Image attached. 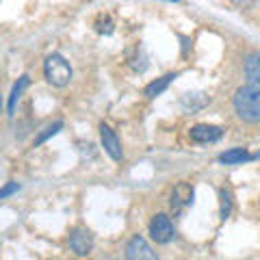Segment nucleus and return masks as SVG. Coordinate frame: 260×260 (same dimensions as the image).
Segmentation results:
<instances>
[{
  "instance_id": "obj_10",
  "label": "nucleus",
  "mask_w": 260,
  "mask_h": 260,
  "mask_svg": "<svg viewBox=\"0 0 260 260\" xmlns=\"http://www.w3.org/2000/svg\"><path fill=\"white\" fill-rule=\"evenodd\" d=\"M174 78H178V74L176 72H169V74H165V76H160V78H156L154 80V83H150L148 87H145V95L148 98H156V95H160L162 91H165V89L169 87V83H172Z\"/></svg>"
},
{
  "instance_id": "obj_14",
  "label": "nucleus",
  "mask_w": 260,
  "mask_h": 260,
  "mask_svg": "<svg viewBox=\"0 0 260 260\" xmlns=\"http://www.w3.org/2000/svg\"><path fill=\"white\" fill-rule=\"evenodd\" d=\"M20 189V184L18 182H9V184H5L3 189H0V200H5V198H9V195H13L15 191Z\"/></svg>"
},
{
  "instance_id": "obj_13",
  "label": "nucleus",
  "mask_w": 260,
  "mask_h": 260,
  "mask_svg": "<svg viewBox=\"0 0 260 260\" xmlns=\"http://www.w3.org/2000/svg\"><path fill=\"white\" fill-rule=\"evenodd\" d=\"M61 128H63V124H61V121H56V124H52V126L44 128V133H42V135H39L37 139H35V145H42V143H44L46 139H50V137H54L56 133H59Z\"/></svg>"
},
{
  "instance_id": "obj_5",
  "label": "nucleus",
  "mask_w": 260,
  "mask_h": 260,
  "mask_svg": "<svg viewBox=\"0 0 260 260\" xmlns=\"http://www.w3.org/2000/svg\"><path fill=\"white\" fill-rule=\"evenodd\" d=\"M126 260H158V256L143 237H133L126 245Z\"/></svg>"
},
{
  "instance_id": "obj_17",
  "label": "nucleus",
  "mask_w": 260,
  "mask_h": 260,
  "mask_svg": "<svg viewBox=\"0 0 260 260\" xmlns=\"http://www.w3.org/2000/svg\"><path fill=\"white\" fill-rule=\"evenodd\" d=\"M172 3H178V0H172Z\"/></svg>"
},
{
  "instance_id": "obj_7",
  "label": "nucleus",
  "mask_w": 260,
  "mask_h": 260,
  "mask_svg": "<svg viewBox=\"0 0 260 260\" xmlns=\"http://www.w3.org/2000/svg\"><path fill=\"white\" fill-rule=\"evenodd\" d=\"M100 139L104 145V152H107L113 160H121V143L117 139V135L113 133L107 124H100Z\"/></svg>"
},
{
  "instance_id": "obj_8",
  "label": "nucleus",
  "mask_w": 260,
  "mask_h": 260,
  "mask_svg": "<svg viewBox=\"0 0 260 260\" xmlns=\"http://www.w3.org/2000/svg\"><path fill=\"white\" fill-rule=\"evenodd\" d=\"M191 200H193V186L191 184L180 182V184L174 186V191H172V206H176V208L186 206V204H191Z\"/></svg>"
},
{
  "instance_id": "obj_1",
  "label": "nucleus",
  "mask_w": 260,
  "mask_h": 260,
  "mask_svg": "<svg viewBox=\"0 0 260 260\" xmlns=\"http://www.w3.org/2000/svg\"><path fill=\"white\" fill-rule=\"evenodd\" d=\"M247 83L237 89L232 107L245 121H260V54H249L245 59Z\"/></svg>"
},
{
  "instance_id": "obj_15",
  "label": "nucleus",
  "mask_w": 260,
  "mask_h": 260,
  "mask_svg": "<svg viewBox=\"0 0 260 260\" xmlns=\"http://www.w3.org/2000/svg\"><path fill=\"white\" fill-rule=\"evenodd\" d=\"M234 3H237L239 7H247V5H251V3H254V0H234Z\"/></svg>"
},
{
  "instance_id": "obj_6",
  "label": "nucleus",
  "mask_w": 260,
  "mask_h": 260,
  "mask_svg": "<svg viewBox=\"0 0 260 260\" xmlns=\"http://www.w3.org/2000/svg\"><path fill=\"white\" fill-rule=\"evenodd\" d=\"M223 130L219 126H210V124H198L191 128V141L195 143H215L221 139Z\"/></svg>"
},
{
  "instance_id": "obj_3",
  "label": "nucleus",
  "mask_w": 260,
  "mask_h": 260,
  "mask_svg": "<svg viewBox=\"0 0 260 260\" xmlns=\"http://www.w3.org/2000/svg\"><path fill=\"white\" fill-rule=\"evenodd\" d=\"M150 234H152L154 241L160 243V245L169 243L174 239V223H172V219H169L165 213L154 215L152 221H150Z\"/></svg>"
},
{
  "instance_id": "obj_16",
  "label": "nucleus",
  "mask_w": 260,
  "mask_h": 260,
  "mask_svg": "<svg viewBox=\"0 0 260 260\" xmlns=\"http://www.w3.org/2000/svg\"><path fill=\"white\" fill-rule=\"evenodd\" d=\"M0 111H3V95H0Z\"/></svg>"
},
{
  "instance_id": "obj_2",
  "label": "nucleus",
  "mask_w": 260,
  "mask_h": 260,
  "mask_svg": "<svg viewBox=\"0 0 260 260\" xmlns=\"http://www.w3.org/2000/svg\"><path fill=\"white\" fill-rule=\"evenodd\" d=\"M44 74L54 87H65L72 80V68L61 54H50L44 63Z\"/></svg>"
},
{
  "instance_id": "obj_11",
  "label": "nucleus",
  "mask_w": 260,
  "mask_h": 260,
  "mask_svg": "<svg viewBox=\"0 0 260 260\" xmlns=\"http://www.w3.org/2000/svg\"><path fill=\"white\" fill-rule=\"evenodd\" d=\"M26 85H28V76H22L18 83L13 85V91L9 95V115H13V113H15V104H18L20 95H22V91H24V87H26Z\"/></svg>"
},
{
  "instance_id": "obj_4",
  "label": "nucleus",
  "mask_w": 260,
  "mask_h": 260,
  "mask_svg": "<svg viewBox=\"0 0 260 260\" xmlns=\"http://www.w3.org/2000/svg\"><path fill=\"white\" fill-rule=\"evenodd\" d=\"M68 245H70V249L74 251L76 256L83 258V256L91 254V249H93V237H91V232H89V230H85V228H76V230L70 234Z\"/></svg>"
},
{
  "instance_id": "obj_12",
  "label": "nucleus",
  "mask_w": 260,
  "mask_h": 260,
  "mask_svg": "<svg viewBox=\"0 0 260 260\" xmlns=\"http://www.w3.org/2000/svg\"><path fill=\"white\" fill-rule=\"evenodd\" d=\"M219 200H221V219L225 221L230 217V210H232V195L228 189H221L219 191Z\"/></svg>"
},
{
  "instance_id": "obj_9",
  "label": "nucleus",
  "mask_w": 260,
  "mask_h": 260,
  "mask_svg": "<svg viewBox=\"0 0 260 260\" xmlns=\"http://www.w3.org/2000/svg\"><path fill=\"white\" fill-rule=\"evenodd\" d=\"M251 158H256L254 154H249L245 148H234V150H228L219 156V162L223 165H241V162H247Z\"/></svg>"
}]
</instances>
